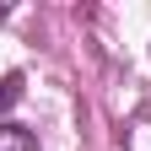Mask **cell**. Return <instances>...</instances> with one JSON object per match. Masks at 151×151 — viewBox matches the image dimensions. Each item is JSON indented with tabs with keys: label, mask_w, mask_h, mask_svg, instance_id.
Masks as SVG:
<instances>
[{
	"label": "cell",
	"mask_w": 151,
	"mask_h": 151,
	"mask_svg": "<svg viewBox=\"0 0 151 151\" xmlns=\"http://www.w3.org/2000/svg\"><path fill=\"white\" fill-rule=\"evenodd\" d=\"M0 151H38V140L22 124H0Z\"/></svg>",
	"instance_id": "obj_1"
},
{
	"label": "cell",
	"mask_w": 151,
	"mask_h": 151,
	"mask_svg": "<svg viewBox=\"0 0 151 151\" xmlns=\"http://www.w3.org/2000/svg\"><path fill=\"white\" fill-rule=\"evenodd\" d=\"M16 97H22V76H0V113H6Z\"/></svg>",
	"instance_id": "obj_2"
}]
</instances>
